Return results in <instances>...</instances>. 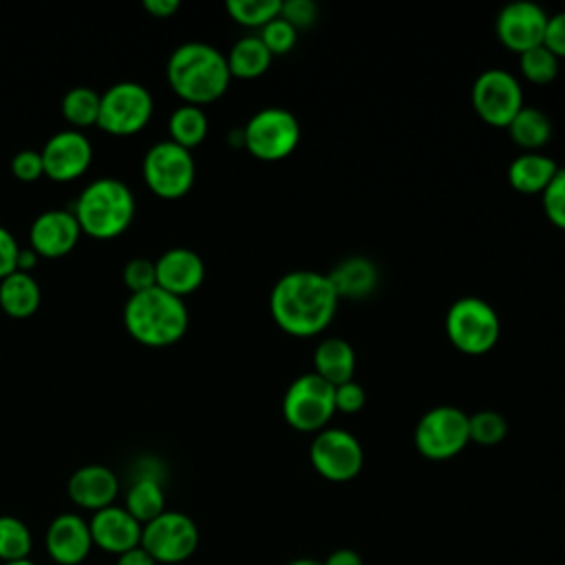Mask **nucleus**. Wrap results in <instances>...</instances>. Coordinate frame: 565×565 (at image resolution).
<instances>
[{
	"instance_id": "nucleus-37",
	"label": "nucleus",
	"mask_w": 565,
	"mask_h": 565,
	"mask_svg": "<svg viewBox=\"0 0 565 565\" xmlns=\"http://www.w3.org/2000/svg\"><path fill=\"white\" fill-rule=\"evenodd\" d=\"M11 174L18 181L33 183L44 174V163L40 150H20L11 157Z\"/></svg>"
},
{
	"instance_id": "nucleus-44",
	"label": "nucleus",
	"mask_w": 565,
	"mask_h": 565,
	"mask_svg": "<svg viewBox=\"0 0 565 565\" xmlns=\"http://www.w3.org/2000/svg\"><path fill=\"white\" fill-rule=\"evenodd\" d=\"M322 565H364V563H362V556L355 550L340 547V550L331 552L327 556V561H322Z\"/></svg>"
},
{
	"instance_id": "nucleus-2",
	"label": "nucleus",
	"mask_w": 565,
	"mask_h": 565,
	"mask_svg": "<svg viewBox=\"0 0 565 565\" xmlns=\"http://www.w3.org/2000/svg\"><path fill=\"white\" fill-rule=\"evenodd\" d=\"M166 77L172 93L192 106L216 102L232 79L225 55L205 42L177 46L168 57Z\"/></svg>"
},
{
	"instance_id": "nucleus-7",
	"label": "nucleus",
	"mask_w": 565,
	"mask_h": 565,
	"mask_svg": "<svg viewBox=\"0 0 565 565\" xmlns=\"http://www.w3.org/2000/svg\"><path fill=\"white\" fill-rule=\"evenodd\" d=\"M300 141V124L294 113L280 106H267L249 117L243 128V146L260 161H280L289 157Z\"/></svg>"
},
{
	"instance_id": "nucleus-13",
	"label": "nucleus",
	"mask_w": 565,
	"mask_h": 565,
	"mask_svg": "<svg viewBox=\"0 0 565 565\" xmlns=\"http://www.w3.org/2000/svg\"><path fill=\"white\" fill-rule=\"evenodd\" d=\"M472 106L486 124L508 128L514 115L523 108L521 84L503 68H488L472 84Z\"/></svg>"
},
{
	"instance_id": "nucleus-41",
	"label": "nucleus",
	"mask_w": 565,
	"mask_h": 565,
	"mask_svg": "<svg viewBox=\"0 0 565 565\" xmlns=\"http://www.w3.org/2000/svg\"><path fill=\"white\" fill-rule=\"evenodd\" d=\"M543 46L550 49L558 60L565 57V11L547 18Z\"/></svg>"
},
{
	"instance_id": "nucleus-21",
	"label": "nucleus",
	"mask_w": 565,
	"mask_h": 565,
	"mask_svg": "<svg viewBox=\"0 0 565 565\" xmlns=\"http://www.w3.org/2000/svg\"><path fill=\"white\" fill-rule=\"evenodd\" d=\"M327 276L338 298H366L377 285V267L364 256H349L340 260Z\"/></svg>"
},
{
	"instance_id": "nucleus-15",
	"label": "nucleus",
	"mask_w": 565,
	"mask_h": 565,
	"mask_svg": "<svg viewBox=\"0 0 565 565\" xmlns=\"http://www.w3.org/2000/svg\"><path fill=\"white\" fill-rule=\"evenodd\" d=\"M547 13L543 7L530 0H516L505 4L497 15V38L503 46L510 51H516L519 55L523 51H530L539 44H543L545 26H547Z\"/></svg>"
},
{
	"instance_id": "nucleus-45",
	"label": "nucleus",
	"mask_w": 565,
	"mask_h": 565,
	"mask_svg": "<svg viewBox=\"0 0 565 565\" xmlns=\"http://www.w3.org/2000/svg\"><path fill=\"white\" fill-rule=\"evenodd\" d=\"M287 565H322V561H316V558H296Z\"/></svg>"
},
{
	"instance_id": "nucleus-12",
	"label": "nucleus",
	"mask_w": 565,
	"mask_h": 565,
	"mask_svg": "<svg viewBox=\"0 0 565 565\" xmlns=\"http://www.w3.org/2000/svg\"><path fill=\"white\" fill-rule=\"evenodd\" d=\"M313 470L327 481L344 483L360 475L364 466V450L355 435L342 428H324L316 433L309 446Z\"/></svg>"
},
{
	"instance_id": "nucleus-6",
	"label": "nucleus",
	"mask_w": 565,
	"mask_h": 565,
	"mask_svg": "<svg viewBox=\"0 0 565 565\" xmlns=\"http://www.w3.org/2000/svg\"><path fill=\"white\" fill-rule=\"evenodd\" d=\"M335 413V386L320 375H298L285 391L282 417L300 433H320Z\"/></svg>"
},
{
	"instance_id": "nucleus-38",
	"label": "nucleus",
	"mask_w": 565,
	"mask_h": 565,
	"mask_svg": "<svg viewBox=\"0 0 565 565\" xmlns=\"http://www.w3.org/2000/svg\"><path fill=\"white\" fill-rule=\"evenodd\" d=\"M280 18L287 20L296 31L307 29L318 20V7L311 0H287L280 7Z\"/></svg>"
},
{
	"instance_id": "nucleus-9",
	"label": "nucleus",
	"mask_w": 565,
	"mask_h": 565,
	"mask_svg": "<svg viewBox=\"0 0 565 565\" xmlns=\"http://www.w3.org/2000/svg\"><path fill=\"white\" fill-rule=\"evenodd\" d=\"M468 441V415L457 406H435L426 411L415 426V448L433 461L452 459Z\"/></svg>"
},
{
	"instance_id": "nucleus-35",
	"label": "nucleus",
	"mask_w": 565,
	"mask_h": 565,
	"mask_svg": "<svg viewBox=\"0 0 565 565\" xmlns=\"http://www.w3.org/2000/svg\"><path fill=\"white\" fill-rule=\"evenodd\" d=\"M541 199H543V210L547 218L556 227L565 230V168L556 170L547 188L541 192Z\"/></svg>"
},
{
	"instance_id": "nucleus-23",
	"label": "nucleus",
	"mask_w": 565,
	"mask_h": 565,
	"mask_svg": "<svg viewBox=\"0 0 565 565\" xmlns=\"http://www.w3.org/2000/svg\"><path fill=\"white\" fill-rule=\"evenodd\" d=\"M42 291L29 271H13L0 280V309L11 318H29L38 311Z\"/></svg>"
},
{
	"instance_id": "nucleus-20",
	"label": "nucleus",
	"mask_w": 565,
	"mask_h": 565,
	"mask_svg": "<svg viewBox=\"0 0 565 565\" xmlns=\"http://www.w3.org/2000/svg\"><path fill=\"white\" fill-rule=\"evenodd\" d=\"M66 490L75 505L97 512L113 505L119 492V481L110 468L102 463H88L71 475Z\"/></svg>"
},
{
	"instance_id": "nucleus-19",
	"label": "nucleus",
	"mask_w": 565,
	"mask_h": 565,
	"mask_svg": "<svg viewBox=\"0 0 565 565\" xmlns=\"http://www.w3.org/2000/svg\"><path fill=\"white\" fill-rule=\"evenodd\" d=\"M88 527L93 545L117 556L141 543V523L126 508L119 505L97 510L88 521Z\"/></svg>"
},
{
	"instance_id": "nucleus-28",
	"label": "nucleus",
	"mask_w": 565,
	"mask_h": 565,
	"mask_svg": "<svg viewBox=\"0 0 565 565\" xmlns=\"http://www.w3.org/2000/svg\"><path fill=\"white\" fill-rule=\"evenodd\" d=\"M168 132H170V141L179 143L185 150H192L201 146L207 135V115L203 113L201 106L183 104L172 110L168 119Z\"/></svg>"
},
{
	"instance_id": "nucleus-17",
	"label": "nucleus",
	"mask_w": 565,
	"mask_h": 565,
	"mask_svg": "<svg viewBox=\"0 0 565 565\" xmlns=\"http://www.w3.org/2000/svg\"><path fill=\"white\" fill-rule=\"evenodd\" d=\"M44 545L49 556L60 565L82 563L93 547L88 521H84L79 514H73V512H64L55 516L46 530Z\"/></svg>"
},
{
	"instance_id": "nucleus-32",
	"label": "nucleus",
	"mask_w": 565,
	"mask_h": 565,
	"mask_svg": "<svg viewBox=\"0 0 565 565\" xmlns=\"http://www.w3.org/2000/svg\"><path fill=\"white\" fill-rule=\"evenodd\" d=\"M521 75L532 84H550L558 75V57L543 44L519 55Z\"/></svg>"
},
{
	"instance_id": "nucleus-25",
	"label": "nucleus",
	"mask_w": 565,
	"mask_h": 565,
	"mask_svg": "<svg viewBox=\"0 0 565 565\" xmlns=\"http://www.w3.org/2000/svg\"><path fill=\"white\" fill-rule=\"evenodd\" d=\"M271 57L274 55L267 51V46L263 44V40L258 35H245V38L236 40L232 44L230 53L225 55L230 75L241 77V79L260 77L269 68Z\"/></svg>"
},
{
	"instance_id": "nucleus-26",
	"label": "nucleus",
	"mask_w": 565,
	"mask_h": 565,
	"mask_svg": "<svg viewBox=\"0 0 565 565\" xmlns=\"http://www.w3.org/2000/svg\"><path fill=\"white\" fill-rule=\"evenodd\" d=\"M141 525L157 519L161 512H166V497L163 486L154 475H141L132 481V486L126 492V505H124Z\"/></svg>"
},
{
	"instance_id": "nucleus-11",
	"label": "nucleus",
	"mask_w": 565,
	"mask_h": 565,
	"mask_svg": "<svg viewBox=\"0 0 565 565\" xmlns=\"http://www.w3.org/2000/svg\"><path fill=\"white\" fill-rule=\"evenodd\" d=\"M139 545L154 558V563H181L194 554L199 545V527L188 514L166 510L141 525Z\"/></svg>"
},
{
	"instance_id": "nucleus-33",
	"label": "nucleus",
	"mask_w": 565,
	"mask_h": 565,
	"mask_svg": "<svg viewBox=\"0 0 565 565\" xmlns=\"http://www.w3.org/2000/svg\"><path fill=\"white\" fill-rule=\"evenodd\" d=\"M468 433L470 441L479 446H497L508 435V422L497 411H479L468 415Z\"/></svg>"
},
{
	"instance_id": "nucleus-31",
	"label": "nucleus",
	"mask_w": 565,
	"mask_h": 565,
	"mask_svg": "<svg viewBox=\"0 0 565 565\" xmlns=\"http://www.w3.org/2000/svg\"><path fill=\"white\" fill-rule=\"evenodd\" d=\"M280 0H227L225 9L230 18L243 26L263 29L267 22L280 15Z\"/></svg>"
},
{
	"instance_id": "nucleus-39",
	"label": "nucleus",
	"mask_w": 565,
	"mask_h": 565,
	"mask_svg": "<svg viewBox=\"0 0 565 565\" xmlns=\"http://www.w3.org/2000/svg\"><path fill=\"white\" fill-rule=\"evenodd\" d=\"M364 404H366V393L358 382L351 380L335 386V413L340 411V413L353 415V413H360Z\"/></svg>"
},
{
	"instance_id": "nucleus-18",
	"label": "nucleus",
	"mask_w": 565,
	"mask_h": 565,
	"mask_svg": "<svg viewBox=\"0 0 565 565\" xmlns=\"http://www.w3.org/2000/svg\"><path fill=\"white\" fill-rule=\"evenodd\" d=\"M157 287L183 298L196 291L205 278L203 258L188 247H170L154 260Z\"/></svg>"
},
{
	"instance_id": "nucleus-43",
	"label": "nucleus",
	"mask_w": 565,
	"mask_h": 565,
	"mask_svg": "<svg viewBox=\"0 0 565 565\" xmlns=\"http://www.w3.org/2000/svg\"><path fill=\"white\" fill-rule=\"evenodd\" d=\"M115 565H157V563H154V558L141 545H137V547L119 554Z\"/></svg>"
},
{
	"instance_id": "nucleus-16",
	"label": "nucleus",
	"mask_w": 565,
	"mask_h": 565,
	"mask_svg": "<svg viewBox=\"0 0 565 565\" xmlns=\"http://www.w3.org/2000/svg\"><path fill=\"white\" fill-rule=\"evenodd\" d=\"M79 223L71 210H44L29 230V247L44 258L66 256L79 241Z\"/></svg>"
},
{
	"instance_id": "nucleus-24",
	"label": "nucleus",
	"mask_w": 565,
	"mask_h": 565,
	"mask_svg": "<svg viewBox=\"0 0 565 565\" xmlns=\"http://www.w3.org/2000/svg\"><path fill=\"white\" fill-rule=\"evenodd\" d=\"M558 166L554 159L541 154V152H523L514 157V161L508 168V181L516 192L523 194H539L547 188L552 177L556 174Z\"/></svg>"
},
{
	"instance_id": "nucleus-22",
	"label": "nucleus",
	"mask_w": 565,
	"mask_h": 565,
	"mask_svg": "<svg viewBox=\"0 0 565 565\" xmlns=\"http://www.w3.org/2000/svg\"><path fill=\"white\" fill-rule=\"evenodd\" d=\"M355 351L344 338H324L313 351V373L331 386L353 380Z\"/></svg>"
},
{
	"instance_id": "nucleus-3",
	"label": "nucleus",
	"mask_w": 565,
	"mask_h": 565,
	"mask_svg": "<svg viewBox=\"0 0 565 565\" xmlns=\"http://www.w3.org/2000/svg\"><path fill=\"white\" fill-rule=\"evenodd\" d=\"M188 307L183 298L152 287L130 294L124 305V327L132 340L146 347H170L188 331Z\"/></svg>"
},
{
	"instance_id": "nucleus-27",
	"label": "nucleus",
	"mask_w": 565,
	"mask_h": 565,
	"mask_svg": "<svg viewBox=\"0 0 565 565\" xmlns=\"http://www.w3.org/2000/svg\"><path fill=\"white\" fill-rule=\"evenodd\" d=\"M508 132L519 148H525L527 152H536L539 148H543L550 141L552 121L543 110L523 106L514 115V119L508 124Z\"/></svg>"
},
{
	"instance_id": "nucleus-36",
	"label": "nucleus",
	"mask_w": 565,
	"mask_h": 565,
	"mask_svg": "<svg viewBox=\"0 0 565 565\" xmlns=\"http://www.w3.org/2000/svg\"><path fill=\"white\" fill-rule=\"evenodd\" d=\"M124 285L128 287L130 294H139L146 289L157 287V271H154V260L143 258V256H135L124 265L121 271Z\"/></svg>"
},
{
	"instance_id": "nucleus-4",
	"label": "nucleus",
	"mask_w": 565,
	"mask_h": 565,
	"mask_svg": "<svg viewBox=\"0 0 565 565\" xmlns=\"http://www.w3.org/2000/svg\"><path fill=\"white\" fill-rule=\"evenodd\" d=\"M73 214L84 234L108 241L124 234L132 223L135 196L124 181L102 177L82 190Z\"/></svg>"
},
{
	"instance_id": "nucleus-29",
	"label": "nucleus",
	"mask_w": 565,
	"mask_h": 565,
	"mask_svg": "<svg viewBox=\"0 0 565 565\" xmlns=\"http://www.w3.org/2000/svg\"><path fill=\"white\" fill-rule=\"evenodd\" d=\"M99 99H102V95L97 90H93L90 86H75L64 93L62 115L73 126V130L97 126Z\"/></svg>"
},
{
	"instance_id": "nucleus-8",
	"label": "nucleus",
	"mask_w": 565,
	"mask_h": 565,
	"mask_svg": "<svg viewBox=\"0 0 565 565\" xmlns=\"http://www.w3.org/2000/svg\"><path fill=\"white\" fill-rule=\"evenodd\" d=\"M194 174L196 166L192 152L170 139L150 146L143 157L146 185L159 199L174 201L185 196L194 183Z\"/></svg>"
},
{
	"instance_id": "nucleus-5",
	"label": "nucleus",
	"mask_w": 565,
	"mask_h": 565,
	"mask_svg": "<svg viewBox=\"0 0 565 565\" xmlns=\"http://www.w3.org/2000/svg\"><path fill=\"white\" fill-rule=\"evenodd\" d=\"M446 335L457 351L483 355L497 344L501 322L490 302L477 296H463L448 307Z\"/></svg>"
},
{
	"instance_id": "nucleus-30",
	"label": "nucleus",
	"mask_w": 565,
	"mask_h": 565,
	"mask_svg": "<svg viewBox=\"0 0 565 565\" xmlns=\"http://www.w3.org/2000/svg\"><path fill=\"white\" fill-rule=\"evenodd\" d=\"M31 552V532L29 527L11 514L0 516V561H22Z\"/></svg>"
},
{
	"instance_id": "nucleus-42",
	"label": "nucleus",
	"mask_w": 565,
	"mask_h": 565,
	"mask_svg": "<svg viewBox=\"0 0 565 565\" xmlns=\"http://www.w3.org/2000/svg\"><path fill=\"white\" fill-rule=\"evenodd\" d=\"M143 9L154 18H170L179 11V0H143Z\"/></svg>"
},
{
	"instance_id": "nucleus-34",
	"label": "nucleus",
	"mask_w": 565,
	"mask_h": 565,
	"mask_svg": "<svg viewBox=\"0 0 565 565\" xmlns=\"http://www.w3.org/2000/svg\"><path fill=\"white\" fill-rule=\"evenodd\" d=\"M263 44L267 46V51L271 55H285L289 53L294 46H296V40H298V31L287 22L282 20L280 15L271 22H267L263 29H260V35Z\"/></svg>"
},
{
	"instance_id": "nucleus-46",
	"label": "nucleus",
	"mask_w": 565,
	"mask_h": 565,
	"mask_svg": "<svg viewBox=\"0 0 565 565\" xmlns=\"http://www.w3.org/2000/svg\"><path fill=\"white\" fill-rule=\"evenodd\" d=\"M2 565H35V563L29 558H22V561H11V563H2Z\"/></svg>"
},
{
	"instance_id": "nucleus-10",
	"label": "nucleus",
	"mask_w": 565,
	"mask_h": 565,
	"mask_svg": "<svg viewBox=\"0 0 565 565\" xmlns=\"http://www.w3.org/2000/svg\"><path fill=\"white\" fill-rule=\"evenodd\" d=\"M152 117V95L139 82H117L99 99L97 126L110 135L126 137L146 128Z\"/></svg>"
},
{
	"instance_id": "nucleus-1",
	"label": "nucleus",
	"mask_w": 565,
	"mask_h": 565,
	"mask_svg": "<svg viewBox=\"0 0 565 565\" xmlns=\"http://www.w3.org/2000/svg\"><path fill=\"white\" fill-rule=\"evenodd\" d=\"M338 300L327 274L296 269L276 280L269 296V311L285 333L309 338L331 324Z\"/></svg>"
},
{
	"instance_id": "nucleus-40",
	"label": "nucleus",
	"mask_w": 565,
	"mask_h": 565,
	"mask_svg": "<svg viewBox=\"0 0 565 565\" xmlns=\"http://www.w3.org/2000/svg\"><path fill=\"white\" fill-rule=\"evenodd\" d=\"M20 245L15 236L0 225V280L13 271H18V256H20Z\"/></svg>"
},
{
	"instance_id": "nucleus-14",
	"label": "nucleus",
	"mask_w": 565,
	"mask_h": 565,
	"mask_svg": "<svg viewBox=\"0 0 565 565\" xmlns=\"http://www.w3.org/2000/svg\"><path fill=\"white\" fill-rule=\"evenodd\" d=\"M44 174L57 183L82 177L93 161V146L82 130H60L40 150Z\"/></svg>"
}]
</instances>
